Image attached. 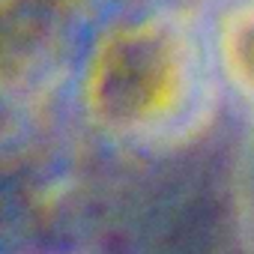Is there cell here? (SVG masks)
Segmentation results:
<instances>
[{
  "instance_id": "obj_1",
  "label": "cell",
  "mask_w": 254,
  "mask_h": 254,
  "mask_svg": "<svg viewBox=\"0 0 254 254\" xmlns=\"http://www.w3.org/2000/svg\"><path fill=\"white\" fill-rule=\"evenodd\" d=\"M191 54L183 33L144 18L102 36L84 69V105L93 123L114 135L165 132L191 93Z\"/></svg>"
}]
</instances>
